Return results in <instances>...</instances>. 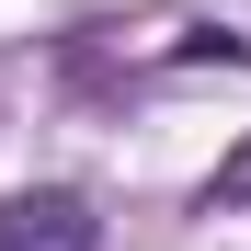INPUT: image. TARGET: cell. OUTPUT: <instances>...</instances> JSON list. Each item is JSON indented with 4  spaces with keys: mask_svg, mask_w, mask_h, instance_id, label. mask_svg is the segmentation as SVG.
Listing matches in <instances>:
<instances>
[{
    "mask_svg": "<svg viewBox=\"0 0 251 251\" xmlns=\"http://www.w3.org/2000/svg\"><path fill=\"white\" fill-rule=\"evenodd\" d=\"M0 251H103V217L80 194H0Z\"/></svg>",
    "mask_w": 251,
    "mask_h": 251,
    "instance_id": "obj_1",
    "label": "cell"
},
{
    "mask_svg": "<svg viewBox=\"0 0 251 251\" xmlns=\"http://www.w3.org/2000/svg\"><path fill=\"white\" fill-rule=\"evenodd\" d=\"M217 205H251V137L217 160V172H205V217H217Z\"/></svg>",
    "mask_w": 251,
    "mask_h": 251,
    "instance_id": "obj_2",
    "label": "cell"
}]
</instances>
